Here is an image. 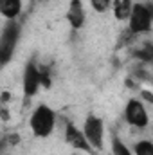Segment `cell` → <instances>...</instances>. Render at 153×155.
Segmentation results:
<instances>
[{
    "label": "cell",
    "instance_id": "4",
    "mask_svg": "<svg viewBox=\"0 0 153 155\" xmlns=\"http://www.w3.org/2000/svg\"><path fill=\"white\" fill-rule=\"evenodd\" d=\"M122 117H124L126 124L135 130H146L151 123V116L146 107V101L141 97H130L126 101Z\"/></svg>",
    "mask_w": 153,
    "mask_h": 155
},
{
    "label": "cell",
    "instance_id": "1",
    "mask_svg": "<svg viewBox=\"0 0 153 155\" xmlns=\"http://www.w3.org/2000/svg\"><path fill=\"white\" fill-rule=\"evenodd\" d=\"M56 126H58V116L49 105L40 103L33 108V112L29 116V130L33 132L34 137H38V139L50 137L54 134Z\"/></svg>",
    "mask_w": 153,
    "mask_h": 155
},
{
    "label": "cell",
    "instance_id": "13",
    "mask_svg": "<svg viewBox=\"0 0 153 155\" xmlns=\"http://www.w3.org/2000/svg\"><path fill=\"white\" fill-rule=\"evenodd\" d=\"M112 4H114V0H90L92 9L96 13H101V15L112 11Z\"/></svg>",
    "mask_w": 153,
    "mask_h": 155
},
{
    "label": "cell",
    "instance_id": "9",
    "mask_svg": "<svg viewBox=\"0 0 153 155\" xmlns=\"http://www.w3.org/2000/svg\"><path fill=\"white\" fill-rule=\"evenodd\" d=\"M24 13V0H0V15L4 20H18Z\"/></svg>",
    "mask_w": 153,
    "mask_h": 155
},
{
    "label": "cell",
    "instance_id": "5",
    "mask_svg": "<svg viewBox=\"0 0 153 155\" xmlns=\"http://www.w3.org/2000/svg\"><path fill=\"white\" fill-rule=\"evenodd\" d=\"M83 134L86 137V141L90 143L92 150L96 153H101L106 146V126H105V121L96 114H88V116L83 119Z\"/></svg>",
    "mask_w": 153,
    "mask_h": 155
},
{
    "label": "cell",
    "instance_id": "10",
    "mask_svg": "<svg viewBox=\"0 0 153 155\" xmlns=\"http://www.w3.org/2000/svg\"><path fill=\"white\" fill-rule=\"evenodd\" d=\"M133 0H114L112 4V13L117 20L121 22H128L130 15H132V9H133Z\"/></svg>",
    "mask_w": 153,
    "mask_h": 155
},
{
    "label": "cell",
    "instance_id": "12",
    "mask_svg": "<svg viewBox=\"0 0 153 155\" xmlns=\"http://www.w3.org/2000/svg\"><path fill=\"white\" fill-rule=\"evenodd\" d=\"M133 155H153V141L151 139H139L132 146Z\"/></svg>",
    "mask_w": 153,
    "mask_h": 155
},
{
    "label": "cell",
    "instance_id": "7",
    "mask_svg": "<svg viewBox=\"0 0 153 155\" xmlns=\"http://www.w3.org/2000/svg\"><path fill=\"white\" fill-rule=\"evenodd\" d=\"M63 137H65V143L74 148L77 152H86V153H96L90 146V143L86 141L85 134H83V128H79L77 124H74L72 121H65L63 123Z\"/></svg>",
    "mask_w": 153,
    "mask_h": 155
},
{
    "label": "cell",
    "instance_id": "3",
    "mask_svg": "<svg viewBox=\"0 0 153 155\" xmlns=\"http://www.w3.org/2000/svg\"><path fill=\"white\" fill-rule=\"evenodd\" d=\"M22 36V25L18 20H4L0 31V63L7 65L15 58L18 41Z\"/></svg>",
    "mask_w": 153,
    "mask_h": 155
},
{
    "label": "cell",
    "instance_id": "11",
    "mask_svg": "<svg viewBox=\"0 0 153 155\" xmlns=\"http://www.w3.org/2000/svg\"><path fill=\"white\" fill-rule=\"evenodd\" d=\"M110 155H133V150L119 135H112L110 137Z\"/></svg>",
    "mask_w": 153,
    "mask_h": 155
},
{
    "label": "cell",
    "instance_id": "8",
    "mask_svg": "<svg viewBox=\"0 0 153 155\" xmlns=\"http://www.w3.org/2000/svg\"><path fill=\"white\" fill-rule=\"evenodd\" d=\"M65 20L69 22L70 29L79 31L86 24V11L83 5V0H69V7L65 13Z\"/></svg>",
    "mask_w": 153,
    "mask_h": 155
},
{
    "label": "cell",
    "instance_id": "2",
    "mask_svg": "<svg viewBox=\"0 0 153 155\" xmlns=\"http://www.w3.org/2000/svg\"><path fill=\"white\" fill-rule=\"evenodd\" d=\"M153 31V0L135 2L128 18V33L133 36L148 35Z\"/></svg>",
    "mask_w": 153,
    "mask_h": 155
},
{
    "label": "cell",
    "instance_id": "6",
    "mask_svg": "<svg viewBox=\"0 0 153 155\" xmlns=\"http://www.w3.org/2000/svg\"><path fill=\"white\" fill-rule=\"evenodd\" d=\"M43 87V78H41V67L34 60L27 61L22 72V92L25 99L34 97Z\"/></svg>",
    "mask_w": 153,
    "mask_h": 155
}]
</instances>
